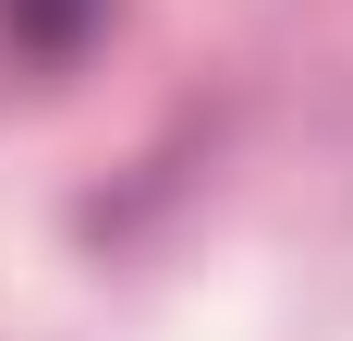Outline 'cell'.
Returning <instances> with one entry per match:
<instances>
[{"instance_id": "obj_1", "label": "cell", "mask_w": 353, "mask_h": 341, "mask_svg": "<svg viewBox=\"0 0 353 341\" xmlns=\"http://www.w3.org/2000/svg\"><path fill=\"white\" fill-rule=\"evenodd\" d=\"M85 12H98V0H12V25H25L37 49H73V37H85Z\"/></svg>"}]
</instances>
